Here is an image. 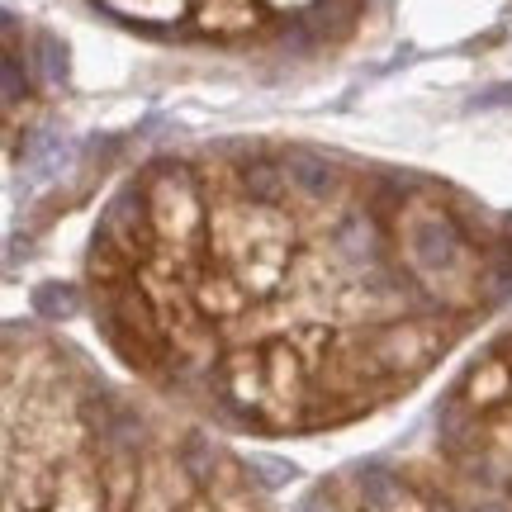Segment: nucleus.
Segmentation results:
<instances>
[{
	"mask_svg": "<svg viewBox=\"0 0 512 512\" xmlns=\"http://www.w3.org/2000/svg\"><path fill=\"white\" fill-rule=\"evenodd\" d=\"M261 0H200L195 5V24L204 34H247L261 19Z\"/></svg>",
	"mask_w": 512,
	"mask_h": 512,
	"instance_id": "f257e3e1",
	"label": "nucleus"
},
{
	"mask_svg": "<svg viewBox=\"0 0 512 512\" xmlns=\"http://www.w3.org/2000/svg\"><path fill=\"white\" fill-rule=\"evenodd\" d=\"M100 5L133 24H176L190 10V0H100Z\"/></svg>",
	"mask_w": 512,
	"mask_h": 512,
	"instance_id": "f03ea898",
	"label": "nucleus"
},
{
	"mask_svg": "<svg viewBox=\"0 0 512 512\" xmlns=\"http://www.w3.org/2000/svg\"><path fill=\"white\" fill-rule=\"evenodd\" d=\"M299 512H332V508H328V498H323V494H313V498H309V503H304V508H299Z\"/></svg>",
	"mask_w": 512,
	"mask_h": 512,
	"instance_id": "7ed1b4c3",
	"label": "nucleus"
}]
</instances>
